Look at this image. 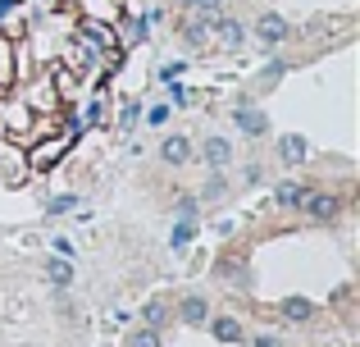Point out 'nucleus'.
Returning <instances> with one entry per match:
<instances>
[{
	"mask_svg": "<svg viewBox=\"0 0 360 347\" xmlns=\"http://www.w3.org/2000/svg\"><path fill=\"white\" fill-rule=\"evenodd\" d=\"M14 73H18V60H14V37L9 32H0V92L14 82Z\"/></svg>",
	"mask_w": 360,
	"mask_h": 347,
	"instance_id": "obj_4",
	"label": "nucleus"
},
{
	"mask_svg": "<svg viewBox=\"0 0 360 347\" xmlns=\"http://www.w3.org/2000/svg\"><path fill=\"white\" fill-rule=\"evenodd\" d=\"M255 32H260V37H264L269 46H278L283 37H288V18H283V14H260V23H255Z\"/></svg>",
	"mask_w": 360,
	"mask_h": 347,
	"instance_id": "obj_6",
	"label": "nucleus"
},
{
	"mask_svg": "<svg viewBox=\"0 0 360 347\" xmlns=\"http://www.w3.org/2000/svg\"><path fill=\"white\" fill-rule=\"evenodd\" d=\"M69 146H73V133H55V137H46V142H37V137H32L27 170H51L55 160H64V156H69Z\"/></svg>",
	"mask_w": 360,
	"mask_h": 347,
	"instance_id": "obj_2",
	"label": "nucleus"
},
{
	"mask_svg": "<svg viewBox=\"0 0 360 347\" xmlns=\"http://www.w3.org/2000/svg\"><path fill=\"white\" fill-rule=\"evenodd\" d=\"M205 315H210V311H205L201 297H187V302H183V320L187 324H205Z\"/></svg>",
	"mask_w": 360,
	"mask_h": 347,
	"instance_id": "obj_17",
	"label": "nucleus"
},
{
	"mask_svg": "<svg viewBox=\"0 0 360 347\" xmlns=\"http://www.w3.org/2000/svg\"><path fill=\"white\" fill-rule=\"evenodd\" d=\"M255 347H283V343L274 339V334H264V339H255Z\"/></svg>",
	"mask_w": 360,
	"mask_h": 347,
	"instance_id": "obj_27",
	"label": "nucleus"
},
{
	"mask_svg": "<svg viewBox=\"0 0 360 347\" xmlns=\"http://www.w3.org/2000/svg\"><path fill=\"white\" fill-rule=\"evenodd\" d=\"M137 115H141V106H123V115H119V124H123V128H132V124H137Z\"/></svg>",
	"mask_w": 360,
	"mask_h": 347,
	"instance_id": "obj_23",
	"label": "nucleus"
},
{
	"mask_svg": "<svg viewBox=\"0 0 360 347\" xmlns=\"http://www.w3.org/2000/svg\"><path fill=\"white\" fill-rule=\"evenodd\" d=\"M301 196H306V187H301V183H278V187H274V201L288 206V210H297Z\"/></svg>",
	"mask_w": 360,
	"mask_h": 347,
	"instance_id": "obj_13",
	"label": "nucleus"
},
{
	"mask_svg": "<svg viewBox=\"0 0 360 347\" xmlns=\"http://www.w3.org/2000/svg\"><path fill=\"white\" fill-rule=\"evenodd\" d=\"M160 156H165L169 165H187V156H192V142H187V137H165V142H160Z\"/></svg>",
	"mask_w": 360,
	"mask_h": 347,
	"instance_id": "obj_10",
	"label": "nucleus"
},
{
	"mask_svg": "<svg viewBox=\"0 0 360 347\" xmlns=\"http://www.w3.org/2000/svg\"><path fill=\"white\" fill-rule=\"evenodd\" d=\"M169 101H174V106H187V87H169Z\"/></svg>",
	"mask_w": 360,
	"mask_h": 347,
	"instance_id": "obj_26",
	"label": "nucleus"
},
{
	"mask_svg": "<svg viewBox=\"0 0 360 347\" xmlns=\"http://www.w3.org/2000/svg\"><path fill=\"white\" fill-rule=\"evenodd\" d=\"M46 279H51L55 288H64V284H73V256H55L51 265H46Z\"/></svg>",
	"mask_w": 360,
	"mask_h": 347,
	"instance_id": "obj_11",
	"label": "nucleus"
},
{
	"mask_svg": "<svg viewBox=\"0 0 360 347\" xmlns=\"http://www.w3.org/2000/svg\"><path fill=\"white\" fill-rule=\"evenodd\" d=\"M210 23H214V18H210ZM214 32H219V42L229 46V51H238V46H242V23H233V18H219Z\"/></svg>",
	"mask_w": 360,
	"mask_h": 347,
	"instance_id": "obj_14",
	"label": "nucleus"
},
{
	"mask_svg": "<svg viewBox=\"0 0 360 347\" xmlns=\"http://www.w3.org/2000/svg\"><path fill=\"white\" fill-rule=\"evenodd\" d=\"M165 315H169L165 302H150V306H146V324H150V329H160V324H165Z\"/></svg>",
	"mask_w": 360,
	"mask_h": 347,
	"instance_id": "obj_20",
	"label": "nucleus"
},
{
	"mask_svg": "<svg viewBox=\"0 0 360 347\" xmlns=\"http://www.w3.org/2000/svg\"><path fill=\"white\" fill-rule=\"evenodd\" d=\"M27 124H32V110H27L23 101H14V106L5 110V128H9L14 137H23V133H27Z\"/></svg>",
	"mask_w": 360,
	"mask_h": 347,
	"instance_id": "obj_9",
	"label": "nucleus"
},
{
	"mask_svg": "<svg viewBox=\"0 0 360 347\" xmlns=\"http://www.w3.org/2000/svg\"><path fill=\"white\" fill-rule=\"evenodd\" d=\"M73 46L82 51V60H101V64H110V69L119 64V32H115L110 18H78Z\"/></svg>",
	"mask_w": 360,
	"mask_h": 347,
	"instance_id": "obj_1",
	"label": "nucleus"
},
{
	"mask_svg": "<svg viewBox=\"0 0 360 347\" xmlns=\"http://www.w3.org/2000/svg\"><path fill=\"white\" fill-rule=\"evenodd\" d=\"M214 339L219 343H242V324L233 320V315H219V320H214Z\"/></svg>",
	"mask_w": 360,
	"mask_h": 347,
	"instance_id": "obj_15",
	"label": "nucleus"
},
{
	"mask_svg": "<svg viewBox=\"0 0 360 347\" xmlns=\"http://www.w3.org/2000/svg\"><path fill=\"white\" fill-rule=\"evenodd\" d=\"M192 238H196V224L183 220V224H174V238H169V242H174V247H187Z\"/></svg>",
	"mask_w": 360,
	"mask_h": 347,
	"instance_id": "obj_19",
	"label": "nucleus"
},
{
	"mask_svg": "<svg viewBox=\"0 0 360 347\" xmlns=\"http://www.w3.org/2000/svg\"><path fill=\"white\" fill-rule=\"evenodd\" d=\"M205 196H210V201H219V196H224V178H210V183H205Z\"/></svg>",
	"mask_w": 360,
	"mask_h": 347,
	"instance_id": "obj_24",
	"label": "nucleus"
},
{
	"mask_svg": "<svg viewBox=\"0 0 360 347\" xmlns=\"http://www.w3.org/2000/svg\"><path fill=\"white\" fill-rule=\"evenodd\" d=\"M78 206V196H55L51 201V215H64V210H73Z\"/></svg>",
	"mask_w": 360,
	"mask_h": 347,
	"instance_id": "obj_22",
	"label": "nucleus"
},
{
	"mask_svg": "<svg viewBox=\"0 0 360 347\" xmlns=\"http://www.w3.org/2000/svg\"><path fill=\"white\" fill-rule=\"evenodd\" d=\"M283 315H288V320H310L315 306H310L306 297H288V302H283Z\"/></svg>",
	"mask_w": 360,
	"mask_h": 347,
	"instance_id": "obj_16",
	"label": "nucleus"
},
{
	"mask_svg": "<svg viewBox=\"0 0 360 347\" xmlns=\"http://www.w3.org/2000/svg\"><path fill=\"white\" fill-rule=\"evenodd\" d=\"M278 156H283V165H306V137H297V133L278 137Z\"/></svg>",
	"mask_w": 360,
	"mask_h": 347,
	"instance_id": "obj_7",
	"label": "nucleus"
},
{
	"mask_svg": "<svg viewBox=\"0 0 360 347\" xmlns=\"http://www.w3.org/2000/svg\"><path fill=\"white\" fill-rule=\"evenodd\" d=\"M178 5H192V9H201L205 18H214V9H219V0H178Z\"/></svg>",
	"mask_w": 360,
	"mask_h": 347,
	"instance_id": "obj_21",
	"label": "nucleus"
},
{
	"mask_svg": "<svg viewBox=\"0 0 360 347\" xmlns=\"http://www.w3.org/2000/svg\"><path fill=\"white\" fill-rule=\"evenodd\" d=\"M9 5H23V0H9Z\"/></svg>",
	"mask_w": 360,
	"mask_h": 347,
	"instance_id": "obj_28",
	"label": "nucleus"
},
{
	"mask_svg": "<svg viewBox=\"0 0 360 347\" xmlns=\"http://www.w3.org/2000/svg\"><path fill=\"white\" fill-rule=\"evenodd\" d=\"M233 119H238V128H242V133H251V137H260L264 128H269V124H264V110H255V106H242Z\"/></svg>",
	"mask_w": 360,
	"mask_h": 347,
	"instance_id": "obj_8",
	"label": "nucleus"
},
{
	"mask_svg": "<svg viewBox=\"0 0 360 347\" xmlns=\"http://www.w3.org/2000/svg\"><path fill=\"white\" fill-rule=\"evenodd\" d=\"M69 5H78L82 18H115V0H69Z\"/></svg>",
	"mask_w": 360,
	"mask_h": 347,
	"instance_id": "obj_12",
	"label": "nucleus"
},
{
	"mask_svg": "<svg viewBox=\"0 0 360 347\" xmlns=\"http://www.w3.org/2000/svg\"><path fill=\"white\" fill-rule=\"evenodd\" d=\"M178 73H183V64H165V69H160V78H165V82H174Z\"/></svg>",
	"mask_w": 360,
	"mask_h": 347,
	"instance_id": "obj_25",
	"label": "nucleus"
},
{
	"mask_svg": "<svg viewBox=\"0 0 360 347\" xmlns=\"http://www.w3.org/2000/svg\"><path fill=\"white\" fill-rule=\"evenodd\" d=\"M301 206H306L310 220H333V210H338V201L328 192H310V187H306V196H301Z\"/></svg>",
	"mask_w": 360,
	"mask_h": 347,
	"instance_id": "obj_3",
	"label": "nucleus"
},
{
	"mask_svg": "<svg viewBox=\"0 0 360 347\" xmlns=\"http://www.w3.org/2000/svg\"><path fill=\"white\" fill-rule=\"evenodd\" d=\"M201 156H205V165H210V170H224V165L233 160V146H229V137H205Z\"/></svg>",
	"mask_w": 360,
	"mask_h": 347,
	"instance_id": "obj_5",
	"label": "nucleus"
},
{
	"mask_svg": "<svg viewBox=\"0 0 360 347\" xmlns=\"http://www.w3.org/2000/svg\"><path fill=\"white\" fill-rule=\"evenodd\" d=\"M128 347H160V329H150V324H141L137 334L128 339Z\"/></svg>",
	"mask_w": 360,
	"mask_h": 347,
	"instance_id": "obj_18",
	"label": "nucleus"
}]
</instances>
